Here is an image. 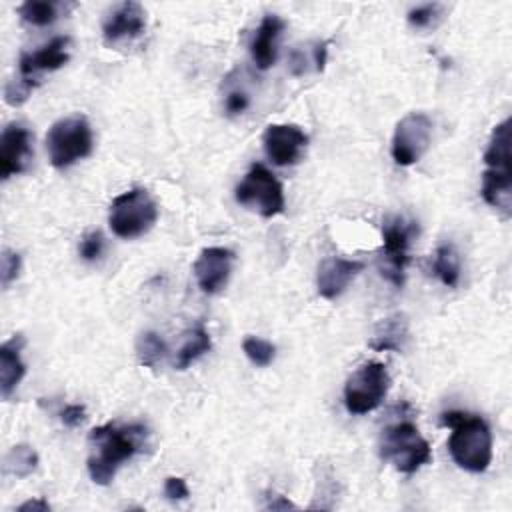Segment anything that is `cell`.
Masks as SVG:
<instances>
[{
	"mask_svg": "<svg viewBox=\"0 0 512 512\" xmlns=\"http://www.w3.org/2000/svg\"><path fill=\"white\" fill-rule=\"evenodd\" d=\"M148 430L142 424L116 426L104 424L90 432V442L96 450L88 458V474L94 484L106 486L116 476L122 462L130 460L146 446Z\"/></svg>",
	"mask_w": 512,
	"mask_h": 512,
	"instance_id": "cell-1",
	"label": "cell"
},
{
	"mask_svg": "<svg viewBox=\"0 0 512 512\" xmlns=\"http://www.w3.org/2000/svg\"><path fill=\"white\" fill-rule=\"evenodd\" d=\"M442 426H450L448 450L452 460L468 472H484L492 462V432L484 418L460 410L440 416Z\"/></svg>",
	"mask_w": 512,
	"mask_h": 512,
	"instance_id": "cell-2",
	"label": "cell"
},
{
	"mask_svg": "<svg viewBox=\"0 0 512 512\" xmlns=\"http://www.w3.org/2000/svg\"><path fill=\"white\" fill-rule=\"evenodd\" d=\"M482 198L506 218L512 214V170H510V118L494 126L484 152Z\"/></svg>",
	"mask_w": 512,
	"mask_h": 512,
	"instance_id": "cell-3",
	"label": "cell"
},
{
	"mask_svg": "<svg viewBox=\"0 0 512 512\" xmlns=\"http://www.w3.org/2000/svg\"><path fill=\"white\" fill-rule=\"evenodd\" d=\"M380 456L398 472L412 474L432 460V448L412 422L402 420L382 432Z\"/></svg>",
	"mask_w": 512,
	"mask_h": 512,
	"instance_id": "cell-4",
	"label": "cell"
},
{
	"mask_svg": "<svg viewBox=\"0 0 512 512\" xmlns=\"http://www.w3.org/2000/svg\"><path fill=\"white\" fill-rule=\"evenodd\" d=\"M92 128L82 114L56 120L46 134V150L54 168H68L92 152Z\"/></svg>",
	"mask_w": 512,
	"mask_h": 512,
	"instance_id": "cell-5",
	"label": "cell"
},
{
	"mask_svg": "<svg viewBox=\"0 0 512 512\" xmlns=\"http://www.w3.org/2000/svg\"><path fill=\"white\" fill-rule=\"evenodd\" d=\"M158 220V206L146 188H132L110 204L108 224L120 238H138Z\"/></svg>",
	"mask_w": 512,
	"mask_h": 512,
	"instance_id": "cell-6",
	"label": "cell"
},
{
	"mask_svg": "<svg viewBox=\"0 0 512 512\" xmlns=\"http://www.w3.org/2000/svg\"><path fill=\"white\" fill-rule=\"evenodd\" d=\"M390 376L382 362L370 360L358 366L344 384V404L350 414H368L386 398Z\"/></svg>",
	"mask_w": 512,
	"mask_h": 512,
	"instance_id": "cell-7",
	"label": "cell"
},
{
	"mask_svg": "<svg viewBox=\"0 0 512 512\" xmlns=\"http://www.w3.org/2000/svg\"><path fill=\"white\" fill-rule=\"evenodd\" d=\"M238 204L256 210L264 218L284 212V190L276 176L262 164H252L234 190Z\"/></svg>",
	"mask_w": 512,
	"mask_h": 512,
	"instance_id": "cell-8",
	"label": "cell"
},
{
	"mask_svg": "<svg viewBox=\"0 0 512 512\" xmlns=\"http://www.w3.org/2000/svg\"><path fill=\"white\" fill-rule=\"evenodd\" d=\"M418 226L402 216H390L382 222V276L394 286L404 284V270L408 264V248L416 236Z\"/></svg>",
	"mask_w": 512,
	"mask_h": 512,
	"instance_id": "cell-9",
	"label": "cell"
},
{
	"mask_svg": "<svg viewBox=\"0 0 512 512\" xmlns=\"http://www.w3.org/2000/svg\"><path fill=\"white\" fill-rule=\"evenodd\" d=\"M432 138V120L424 112L406 114L394 128L392 158L400 166L416 164L428 150Z\"/></svg>",
	"mask_w": 512,
	"mask_h": 512,
	"instance_id": "cell-10",
	"label": "cell"
},
{
	"mask_svg": "<svg viewBox=\"0 0 512 512\" xmlns=\"http://www.w3.org/2000/svg\"><path fill=\"white\" fill-rule=\"evenodd\" d=\"M32 160V136L30 130L18 122L4 126L0 136V176L8 180L10 176L22 174Z\"/></svg>",
	"mask_w": 512,
	"mask_h": 512,
	"instance_id": "cell-11",
	"label": "cell"
},
{
	"mask_svg": "<svg viewBox=\"0 0 512 512\" xmlns=\"http://www.w3.org/2000/svg\"><path fill=\"white\" fill-rule=\"evenodd\" d=\"M264 150L276 166H292L300 160L308 136L296 124H270L262 136Z\"/></svg>",
	"mask_w": 512,
	"mask_h": 512,
	"instance_id": "cell-12",
	"label": "cell"
},
{
	"mask_svg": "<svg viewBox=\"0 0 512 512\" xmlns=\"http://www.w3.org/2000/svg\"><path fill=\"white\" fill-rule=\"evenodd\" d=\"M234 264V252L222 246H210L204 248L196 262H194V276L202 292L206 294H216L220 292L230 278Z\"/></svg>",
	"mask_w": 512,
	"mask_h": 512,
	"instance_id": "cell-13",
	"label": "cell"
},
{
	"mask_svg": "<svg viewBox=\"0 0 512 512\" xmlns=\"http://www.w3.org/2000/svg\"><path fill=\"white\" fill-rule=\"evenodd\" d=\"M146 28V12L138 2L118 4L104 20L102 38L108 46L138 38Z\"/></svg>",
	"mask_w": 512,
	"mask_h": 512,
	"instance_id": "cell-14",
	"label": "cell"
},
{
	"mask_svg": "<svg viewBox=\"0 0 512 512\" xmlns=\"http://www.w3.org/2000/svg\"><path fill=\"white\" fill-rule=\"evenodd\" d=\"M364 264L360 260H348L340 256H328L318 266L316 286L318 294L326 300L338 298L346 286L362 272Z\"/></svg>",
	"mask_w": 512,
	"mask_h": 512,
	"instance_id": "cell-15",
	"label": "cell"
},
{
	"mask_svg": "<svg viewBox=\"0 0 512 512\" xmlns=\"http://www.w3.org/2000/svg\"><path fill=\"white\" fill-rule=\"evenodd\" d=\"M68 46H70V38L58 36L34 52H22L18 60L20 76L36 80L38 72H52L62 68L70 58Z\"/></svg>",
	"mask_w": 512,
	"mask_h": 512,
	"instance_id": "cell-16",
	"label": "cell"
},
{
	"mask_svg": "<svg viewBox=\"0 0 512 512\" xmlns=\"http://www.w3.org/2000/svg\"><path fill=\"white\" fill-rule=\"evenodd\" d=\"M284 30V20L274 14H266L260 20V26L250 42V54L254 64L260 70H268L274 66L276 56H278V38Z\"/></svg>",
	"mask_w": 512,
	"mask_h": 512,
	"instance_id": "cell-17",
	"label": "cell"
},
{
	"mask_svg": "<svg viewBox=\"0 0 512 512\" xmlns=\"http://www.w3.org/2000/svg\"><path fill=\"white\" fill-rule=\"evenodd\" d=\"M26 340L22 334L10 336L0 346V392L2 398H10L14 388L20 384V380L26 374V364L20 356Z\"/></svg>",
	"mask_w": 512,
	"mask_h": 512,
	"instance_id": "cell-18",
	"label": "cell"
},
{
	"mask_svg": "<svg viewBox=\"0 0 512 512\" xmlns=\"http://www.w3.org/2000/svg\"><path fill=\"white\" fill-rule=\"evenodd\" d=\"M408 342V320L402 314L388 316L380 320L374 328V336L370 340V348L378 352H400Z\"/></svg>",
	"mask_w": 512,
	"mask_h": 512,
	"instance_id": "cell-19",
	"label": "cell"
},
{
	"mask_svg": "<svg viewBox=\"0 0 512 512\" xmlns=\"http://www.w3.org/2000/svg\"><path fill=\"white\" fill-rule=\"evenodd\" d=\"M212 346L210 334L204 328L202 322H198L188 334L184 344L180 346L178 354H176V370H186L192 362H196L202 354H206Z\"/></svg>",
	"mask_w": 512,
	"mask_h": 512,
	"instance_id": "cell-20",
	"label": "cell"
},
{
	"mask_svg": "<svg viewBox=\"0 0 512 512\" xmlns=\"http://www.w3.org/2000/svg\"><path fill=\"white\" fill-rule=\"evenodd\" d=\"M434 274L438 276V280L448 286L454 288L460 280V258L458 252L454 248V244H440L434 252V262H432Z\"/></svg>",
	"mask_w": 512,
	"mask_h": 512,
	"instance_id": "cell-21",
	"label": "cell"
},
{
	"mask_svg": "<svg viewBox=\"0 0 512 512\" xmlns=\"http://www.w3.org/2000/svg\"><path fill=\"white\" fill-rule=\"evenodd\" d=\"M38 468V454L28 444H16L12 446L2 462L4 474H10L14 478H26Z\"/></svg>",
	"mask_w": 512,
	"mask_h": 512,
	"instance_id": "cell-22",
	"label": "cell"
},
{
	"mask_svg": "<svg viewBox=\"0 0 512 512\" xmlns=\"http://www.w3.org/2000/svg\"><path fill=\"white\" fill-rule=\"evenodd\" d=\"M62 4L52 0H26L18 6V14L32 26H48L60 16Z\"/></svg>",
	"mask_w": 512,
	"mask_h": 512,
	"instance_id": "cell-23",
	"label": "cell"
},
{
	"mask_svg": "<svg viewBox=\"0 0 512 512\" xmlns=\"http://www.w3.org/2000/svg\"><path fill=\"white\" fill-rule=\"evenodd\" d=\"M168 352L166 342L160 338V334L146 330L136 340V358L138 364L144 368H156Z\"/></svg>",
	"mask_w": 512,
	"mask_h": 512,
	"instance_id": "cell-24",
	"label": "cell"
},
{
	"mask_svg": "<svg viewBox=\"0 0 512 512\" xmlns=\"http://www.w3.org/2000/svg\"><path fill=\"white\" fill-rule=\"evenodd\" d=\"M242 350L246 354V358L254 364V366H268L272 364L274 356H276V346L264 338H258V336H246L242 340Z\"/></svg>",
	"mask_w": 512,
	"mask_h": 512,
	"instance_id": "cell-25",
	"label": "cell"
},
{
	"mask_svg": "<svg viewBox=\"0 0 512 512\" xmlns=\"http://www.w3.org/2000/svg\"><path fill=\"white\" fill-rule=\"evenodd\" d=\"M36 86H38V80H34V78H24V76H20L18 80H16V78L10 80V82L6 84V88H4V100H6V104H10V106H20V104H24Z\"/></svg>",
	"mask_w": 512,
	"mask_h": 512,
	"instance_id": "cell-26",
	"label": "cell"
},
{
	"mask_svg": "<svg viewBox=\"0 0 512 512\" xmlns=\"http://www.w3.org/2000/svg\"><path fill=\"white\" fill-rule=\"evenodd\" d=\"M250 106V94L244 86L236 84V82H228L226 84V92H224V110L228 116H238L242 114L246 108Z\"/></svg>",
	"mask_w": 512,
	"mask_h": 512,
	"instance_id": "cell-27",
	"label": "cell"
},
{
	"mask_svg": "<svg viewBox=\"0 0 512 512\" xmlns=\"http://www.w3.org/2000/svg\"><path fill=\"white\" fill-rule=\"evenodd\" d=\"M440 10L442 6L440 4H422V6H416L408 12V22L414 26V28H428L436 22V18L440 16Z\"/></svg>",
	"mask_w": 512,
	"mask_h": 512,
	"instance_id": "cell-28",
	"label": "cell"
},
{
	"mask_svg": "<svg viewBox=\"0 0 512 512\" xmlns=\"http://www.w3.org/2000/svg\"><path fill=\"white\" fill-rule=\"evenodd\" d=\"M78 252L82 256V260L86 262H94L102 256L104 252V236L100 230H94L90 234H86L78 246Z\"/></svg>",
	"mask_w": 512,
	"mask_h": 512,
	"instance_id": "cell-29",
	"label": "cell"
},
{
	"mask_svg": "<svg viewBox=\"0 0 512 512\" xmlns=\"http://www.w3.org/2000/svg\"><path fill=\"white\" fill-rule=\"evenodd\" d=\"M20 268H22L20 254L4 248V252H2V286L4 288H8L10 282H14L18 278Z\"/></svg>",
	"mask_w": 512,
	"mask_h": 512,
	"instance_id": "cell-30",
	"label": "cell"
},
{
	"mask_svg": "<svg viewBox=\"0 0 512 512\" xmlns=\"http://www.w3.org/2000/svg\"><path fill=\"white\" fill-rule=\"evenodd\" d=\"M164 494L168 500H186L190 496L188 486L184 482V478L180 476H168L164 482Z\"/></svg>",
	"mask_w": 512,
	"mask_h": 512,
	"instance_id": "cell-31",
	"label": "cell"
},
{
	"mask_svg": "<svg viewBox=\"0 0 512 512\" xmlns=\"http://www.w3.org/2000/svg\"><path fill=\"white\" fill-rule=\"evenodd\" d=\"M86 418V408L82 404H68L62 412H60V420L66 428H76L84 422Z\"/></svg>",
	"mask_w": 512,
	"mask_h": 512,
	"instance_id": "cell-32",
	"label": "cell"
},
{
	"mask_svg": "<svg viewBox=\"0 0 512 512\" xmlns=\"http://www.w3.org/2000/svg\"><path fill=\"white\" fill-rule=\"evenodd\" d=\"M28 510H40V512H48L50 510V504L42 498H36V500H28L24 504L18 506V512H28Z\"/></svg>",
	"mask_w": 512,
	"mask_h": 512,
	"instance_id": "cell-33",
	"label": "cell"
},
{
	"mask_svg": "<svg viewBox=\"0 0 512 512\" xmlns=\"http://www.w3.org/2000/svg\"><path fill=\"white\" fill-rule=\"evenodd\" d=\"M328 42H320L316 44L314 48V64H316V70H324V64H326V54H328Z\"/></svg>",
	"mask_w": 512,
	"mask_h": 512,
	"instance_id": "cell-34",
	"label": "cell"
},
{
	"mask_svg": "<svg viewBox=\"0 0 512 512\" xmlns=\"http://www.w3.org/2000/svg\"><path fill=\"white\" fill-rule=\"evenodd\" d=\"M266 508H268V510H288V508H296V506H294L288 498L276 494L274 498H270V502L266 504Z\"/></svg>",
	"mask_w": 512,
	"mask_h": 512,
	"instance_id": "cell-35",
	"label": "cell"
}]
</instances>
